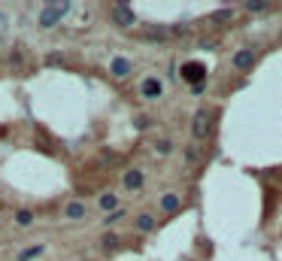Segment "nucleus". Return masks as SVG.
Listing matches in <instances>:
<instances>
[{"label":"nucleus","instance_id":"4","mask_svg":"<svg viewBox=\"0 0 282 261\" xmlns=\"http://www.w3.org/2000/svg\"><path fill=\"white\" fill-rule=\"evenodd\" d=\"M112 21H115L118 27H134L137 15H134V9H131L128 3H115V6H112Z\"/></svg>","mask_w":282,"mask_h":261},{"label":"nucleus","instance_id":"2","mask_svg":"<svg viewBox=\"0 0 282 261\" xmlns=\"http://www.w3.org/2000/svg\"><path fill=\"white\" fill-rule=\"evenodd\" d=\"M182 82H191V88H197V85H204L207 82V64H200V61H188V64H182Z\"/></svg>","mask_w":282,"mask_h":261},{"label":"nucleus","instance_id":"13","mask_svg":"<svg viewBox=\"0 0 282 261\" xmlns=\"http://www.w3.org/2000/svg\"><path fill=\"white\" fill-rule=\"evenodd\" d=\"M118 243H122V240H118V234H103V240H100V246H103V252H115L118 249Z\"/></svg>","mask_w":282,"mask_h":261},{"label":"nucleus","instance_id":"10","mask_svg":"<svg viewBox=\"0 0 282 261\" xmlns=\"http://www.w3.org/2000/svg\"><path fill=\"white\" fill-rule=\"evenodd\" d=\"M243 9H249V12H267V9H273V3H270V0H246Z\"/></svg>","mask_w":282,"mask_h":261},{"label":"nucleus","instance_id":"9","mask_svg":"<svg viewBox=\"0 0 282 261\" xmlns=\"http://www.w3.org/2000/svg\"><path fill=\"white\" fill-rule=\"evenodd\" d=\"M43 252H46V246H43V243H36V246H27L24 252H18V261H33V258H39Z\"/></svg>","mask_w":282,"mask_h":261},{"label":"nucleus","instance_id":"1","mask_svg":"<svg viewBox=\"0 0 282 261\" xmlns=\"http://www.w3.org/2000/svg\"><path fill=\"white\" fill-rule=\"evenodd\" d=\"M73 9V3H67V0H61V3H46L43 12H39V27H52L58 18H64L67 12Z\"/></svg>","mask_w":282,"mask_h":261},{"label":"nucleus","instance_id":"6","mask_svg":"<svg viewBox=\"0 0 282 261\" xmlns=\"http://www.w3.org/2000/svg\"><path fill=\"white\" fill-rule=\"evenodd\" d=\"M140 91H143L146 100H155V97H161V91H164V82H161L158 76H146L143 85H140Z\"/></svg>","mask_w":282,"mask_h":261},{"label":"nucleus","instance_id":"15","mask_svg":"<svg viewBox=\"0 0 282 261\" xmlns=\"http://www.w3.org/2000/svg\"><path fill=\"white\" fill-rule=\"evenodd\" d=\"M67 219H82L85 216V204H79V201H73V204H67Z\"/></svg>","mask_w":282,"mask_h":261},{"label":"nucleus","instance_id":"20","mask_svg":"<svg viewBox=\"0 0 282 261\" xmlns=\"http://www.w3.org/2000/svg\"><path fill=\"white\" fill-rule=\"evenodd\" d=\"M122 216H125V210H115V213H109V216H106V225H112V222H118Z\"/></svg>","mask_w":282,"mask_h":261},{"label":"nucleus","instance_id":"16","mask_svg":"<svg viewBox=\"0 0 282 261\" xmlns=\"http://www.w3.org/2000/svg\"><path fill=\"white\" fill-rule=\"evenodd\" d=\"M137 228H140V231H155V219H152L149 213L137 216Z\"/></svg>","mask_w":282,"mask_h":261},{"label":"nucleus","instance_id":"14","mask_svg":"<svg viewBox=\"0 0 282 261\" xmlns=\"http://www.w3.org/2000/svg\"><path fill=\"white\" fill-rule=\"evenodd\" d=\"M210 18H213V21H219V24H228V21H234V9L222 6V9H216V12H213Z\"/></svg>","mask_w":282,"mask_h":261},{"label":"nucleus","instance_id":"19","mask_svg":"<svg viewBox=\"0 0 282 261\" xmlns=\"http://www.w3.org/2000/svg\"><path fill=\"white\" fill-rule=\"evenodd\" d=\"M197 158H200V152H197L194 146H188V149H185V161H188V164H194Z\"/></svg>","mask_w":282,"mask_h":261},{"label":"nucleus","instance_id":"17","mask_svg":"<svg viewBox=\"0 0 282 261\" xmlns=\"http://www.w3.org/2000/svg\"><path fill=\"white\" fill-rule=\"evenodd\" d=\"M15 222H18V225H30V222H33V216H30L27 210H18V213H15Z\"/></svg>","mask_w":282,"mask_h":261},{"label":"nucleus","instance_id":"7","mask_svg":"<svg viewBox=\"0 0 282 261\" xmlns=\"http://www.w3.org/2000/svg\"><path fill=\"white\" fill-rule=\"evenodd\" d=\"M122 182H125V189H128V192H140V189H143V182H146V176H143V170L131 167V170H125Z\"/></svg>","mask_w":282,"mask_h":261},{"label":"nucleus","instance_id":"8","mask_svg":"<svg viewBox=\"0 0 282 261\" xmlns=\"http://www.w3.org/2000/svg\"><path fill=\"white\" fill-rule=\"evenodd\" d=\"M112 76H118V79H125L128 73L134 70V64H131V58H125V55H118V58H112Z\"/></svg>","mask_w":282,"mask_h":261},{"label":"nucleus","instance_id":"18","mask_svg":"<svg viewBox=\"0 0 282 261\" xmlns=\"http://www.w3.org/2000/svg\"><path fill=\"white\" fill-rule=\"evenodd\" d=\"M155 152H158V155H167V152H170V140H158V143H155Z\"/></svg>","mask_w":282,"mask_h":261},{"label":"nucleus","instance_id":"11","mask_svg":"<svg viewBox=\"0 0 282 261\" xmlns=\"http://www.w3.org/2000/svg\"><path fill=\"white\" fill-rule=\"evenodd\" d=\"M179 195H164V198H161V210H164V213H176L179 210Z\"/></svg>","mask_w":282,"mask_h":261},{"label":"nucleus","instance_id":"3","mask_svg":"<svg viewBox=\"0 0 282 261\" xmlns=\"http://www.w3.org/2000/svg\"><path fill=\"white\" fill-rule=\"evenodd\" d=\"M210 125H213V113H210L207 106H200L197 113H194V119H191V137L194 140H207Z\"/></svg>","mask_w":282,"mask_h":261},{"label":"nucleus","instance_id":"12","mask_svg":"<svg viewBox=\"0 0 282 261\" xmlns=\"http://www.w3.org/2000/svg\"><path fill=\"white\" fill-rule=\"evenodd\" d=\"M97 207H100V210H106V213H115V210H118V198H115V195H100Z\"/></svg>","mask_w":282,"mask_h":261},{"label":"nucleus","instance_id":"5","mask_svg":"<svg viewBox=\"0 0 282 261\" xmlns=\"http://www.w3.org/2000/svg\"><path fill=\"white\" fill-rule=\"evenodd\" d=\"M231 67H234V70H240V73L252 70V67H255V52H252V49H237V52H234V58H231Z\"/></svg>","mask_w":282,"mask_h":261}]
</instances>
